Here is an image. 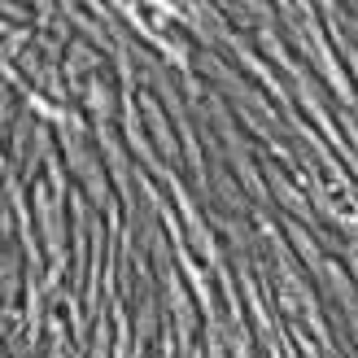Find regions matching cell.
Returning a JSON list of instances; mask_svg holds the SVG:
<instances>
[{
	"label": "cell",
	"mask_w": 358,
	"mask_h": 358,
	"mask_svg": "<svg viewBox=\"0 0 358 358\" xmlns=\"http://www.w3.org/2000/svg\"><path fill=\"white\" fill-rule=\"evenodd\" d=\"M35 210L44 227V254H48V289H57L66 271V223H62V196L52 188H35Z\"/></svg>",
	"instance_id": "1"
},
{
	"label": "cell",
	"mask_w": 358,
	"mask_h": 358,
	"mask_svg": "<svg viewBox=\"0 0 358 358\" xmlns=\"http://www.w3.org/2000/svg\"><path fill=\"white\" fill-rule=\"evenodd\" d=\"M62 70H66V79H70V83H79L83 75H96V70H101V52L87 44V40H75V44L66 48Z\"/></svg>",
	"instance_id": "2"
},
{
	"label": "cell",
	"mask_w": 358,
	"mask_h": 358,
	"mask_svg": "<svg viewBox=\"0 0 358 358\" xmlns=\"http://www.w3.org/2000/svg\"><path fill=\"white\" fill-rule=\"evenodd\" d=\"M79 92H83V105H87V114H92L96 127H110V118H114V92H110V83L87 79Z\"/></svg>",
	"instance_id": "3"
},
{
	"label": "cell",
	"mask_w": 358,
	"mask_h": 358,
	"mask_svg": "<svg viewBox=\"0 0 358 358\" xmlns=\"http://www.w3.org/2000/svg\"><path fill=\"white\" fill-rule=\"evenodd\" d=\"M140 105H145V114H149V127H153V140H157V145H162L166 149V157H171V162H175V136H171V127H166V118H162V110H157V101L153 96H145V101H140Z\"/></svg>",
	"instance_id": "4"
},
{
	"label": "cell",
	"mask_w": 358,
	"mask_h": 358,
	"mask_svg": "<svg viewBox=\"0 0 358 358\" xmlns=\"http://www.w3.org/2000/svg\"><path fill=\"white\" fill-rule=\"evenodd\" d=\"M266 179L275 184V192H280V201H284V206H289V210H297V214H306V201L297 196V188H289V184H284V175H280L275 166H266Z\"/></svg>",
	"instance_id": "5"
},
{
	"label": "cell",
	"mask_w": 358,
	"mask_h": 358,
	"mask_svg": "<svg viewBox=\"0 0 358 358\" xmlns=\"http://www.w3.org/2000/svg\"><path fill=\"white\" fill-rule=\"evenodd\" d=\"M289 231H293V245H297V254H301V258H306V262H310V266H324V262H319V249H315V241H310V236H306V231H301V227H297V223H293V227H289Z\"/></svg>",
	"instance_id": "6"
}]
</instances>
